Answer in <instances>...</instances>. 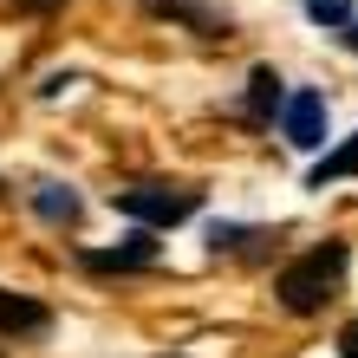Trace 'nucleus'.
Listing matches in <instances>:
<instances>
[{"label":"nucleus","mask_w":358,"mask_h":358,"mask_svg":"<svg viewBox=\"0 0 358 358\" xmlns=\"http://www.w3.org/2000/svg\"><path fill=\"white\" fill-rule=\"evenodd\" d=\"M20 7H59V0H20Z\"/></svg>","instance_id":"12"},{"label":"nucleus","mask_w":358,"mask_h":358,"mask_svg":"<svg viewBox=\"0 0 358 358\" xmlns=\"http://www.w3.org/2000/svg\"><path fill=\"white\" fill-rule=\"evenodd\" d=\"M280 124H287L293 150H320V143H326V98L320 92H293L287 111H280Z\"/></svg>","instance_id":"3"},{"label":"nucleus","mask_w":358,"mask_h":358,"mask_svg":"<svg viewBox=\"0 0 358 358\" xmlns=\"http://www.w3.org/2000/svg\"><path fill=\"white\" fill-rule=\"evenodd\" d=\"M339 358H358V326H345V332H339Z\"/></svg>","instance_id":"10"},{"label":"nucleus","mask_w":358,"mask_h":358,"mask_svg":"<svg viewBox=\"0 0 358 358\" xmlns=\"http://www.w3.org/2000/svg\"><path fill=\"white\" fill-rule=\"evenodd\" d=\"M339 176H358V137H345L339 150H332L320 170H313V189H326V182H339Z\"/></svg>","instance_id":"6"},{"label":"nucleus","mask_w":358,"mask_h":358,"mask_svg":"<svg viewBox=\"0 0 358 358\" xmlns=\"http://www.w3.org/2000/svg\"><path fill=\"white\" fill-rule=\"evenodd\" d=\"M39 208H46L52 222H72V215H78V202H72V196H59V189H39Z\"/></svg>","instance_id":"9"},{"label":"nucleus","mask_w":358,"mask_h":358,"mask_svg":"<svg viewBox=\"0 0 358 358\" xmlns=\"http://www.w3.org/2000/svg\"><path fill=\"white\" fill-rule=\"evenodd\" d=\"M273 104H280V72H255V78H248V111H255V117H273Z\"/></svg>","instance_id":"7"},{"label":"nucleus","mask_w":358,"mask_h":358,"mask_svg":"<svg viewBox=\"0 0 358 358\" xmlns=\"http://www.w3.org/2000/svg\"><path fill=\"white\" fill-rule=\"evenodd\" d=\"M150 261H157L150 228H137L131 248H104V255H85V267H98V273H131V267H150Z\"/></svg>","instance_id":"5"},{"label":"nucleus","mask_w":358,"mask_h":358,"mask_svg":"<svg viewBox=\"0 0 358 358\" xmlns=\"http://www.w3.org/2000/svg\"><path fill=\"white\" fill-rule=\"evenodd\" d=\"M117 215H131L143 228H176L196 215V189H182V182H137V189H117Z\"/></svg>","instance_id":"2"},{"label":"nucleus","mask_w":358,"mask_h":358,"mask_svg":"<svg viewBox=\"0 0 358 358\" xmlns=\"http://www.w3.org/2000/svg\"><path fill=\"white\" fill-rule=\"evenodd\" d=\"M345 261H352V248L345 241H320V248H306L300 261H287L280 267V280H273V293H280V306L287 313H320L332 293H339V280H345Z\"/></svg>","instance_id":"1"},{"label":"nucleus","mask_w":358,"mask_h":358,"mask_svg":"<svg viewBox=\"0 0 358 358\" xmlns=\"http://www.w3.org/2000/svg\"><path fill=\"white\" fill-rule=\"evenodd\" d=\"M0 332H7V339H39V332H52V313L39 300H27V293L0 287Z\"/></svg>","instance_id":"4"},{"label":"nucleus","mask_w":358,"mask_h":358,"mask_svg":"<svg viewBox=\"0 0 358 358\" xmlns=\"http://www.w3.org/2000/svg\"><path fill=\"white\" fill-rule=\"evenodd\" d=\"M345 46H352V52H358V20H352V33H345Z\"/></svg>","instance_id":"11"},{"label":"nucleus","mask_w":358,"mask_h":358,"mask_svg":"<svg viewBox=\"0 0 358 358\" xmlns=\"http://www.w3.org/2000/svg\"><path fill=\"white\" fill-rule=\"evenodd\" d=\"M320 27H352V0H300Z\"/></svg>","instance_id":"8"}]
</instances>
